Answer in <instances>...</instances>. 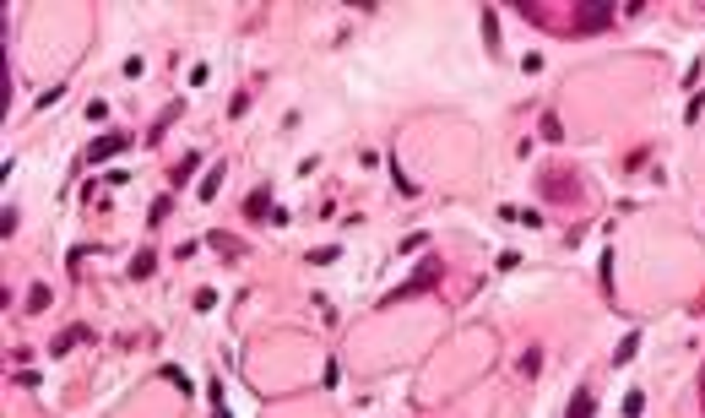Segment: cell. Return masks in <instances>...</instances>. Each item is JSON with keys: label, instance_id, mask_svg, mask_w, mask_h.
Listing matches in <instances>:
<instances>
[{"label": "cell", "instance_id": "1", "mask_svg": "<svg viewBox=\"0 0 705 418\" xmlns=\"http://www.w3.org/2000/svg\"><path fill=\"white\" fill-rule=\"evenodd\" d=\"M434 283H439V255H429V261H423V267H418V272L407 277L402 288H391V293H385V304H402V299H413V293L434 288Z\"/></svg>", "mask_w": 705, "mask_h": 418}, {"label": "cell", "instance_id": "2", "mask_svg": "<svg viewBox=\"0 0 705 418\" xmlns=\"http://www.w3.org/2000/svg\"><path fill=\"white\" fill-rule=\"evenodd\" d=\"M130 147V130H114V136H104V142H93L82 152V163H104V158H114V152H125Z\"/></svg>", "mask_w": 705, "mask_h": 418}, {"label": "cell", "instance_id": "3", "mask_svg": "<svg viewBox=\"0 0 705 418\" xmlns=\"http://www.w3.org/2000/svg\"><path fill=\"white\" fill-rule=\"evenodd\" d=\"M613 22V6H591V11H575V33H602Z\"/></svg>", "mask_w": 705, "mask_h": 418}, {"label": "cell", "instance_id": "4", "mask_svg": "<svg viewBox=\"0 0 705 418\" xmlns=\"http://www.w3.org/2000/svg\"><path fill=\"white\" fill-rule=\"evenodd\" d=\"M271 212H277V207H271V190H255V196L245 201V217H249V223H266Z\"/></svg>", "mask_w": 705, "mask_h": 418}, {"label": "cell", "instance_id": "5", "mask_svg": "<svg viewBox=\"0 0 705 418\" xmlns=\"http://www.w3.org/2000/svg\"><path fill=\"white\" fill-rule=\"evenodd\" d=\"M207 245H212V250H223V261H239V255H245V239H233V234H212Z\"/></svg>", "mask_w": 705, "mask_h": 418}, {"label": "cell", "instance_id": "6", "mask_svg": "<svg viewBox=\"0 0 705 418\" xmlns=\"http://www.w3.org/2000/svg\"><path fill=\"white\" fill-rule=\"evenodd\" d=\"M196 163H201V152H185V158H179V163L168 168V185H185L190 174H196Z\"/></svg>", "mask_w": 705, "mask_h": 418}, {"label": "cell", "instance_id": "7", "mask_svg": "<svg viewBox=\"0 0 705 418\" xmlns=\"http://www.w3.org/2000/svg\"><path fill=\"white\" fill-rule=\"evenodd\" d=\"M76 342H87V326H71V332H60L55 342H49V348H55V353H71Z\"/></svg>", "mask_w": 705, "mask_h": 418}, {"label": "cell", "instance_id": "8", "mask_svg": "<svg viewBox=\"0 0 705 418\" xmlns=\"http://www.w3.org/2000/svg\"><path fill=\"white\" fill-rule=\"evenodd\" d=\"M538 130H542V136H548V142H564V126H559V114H554V109H542Z\"/></svg>", "mask_w": 705, "mask_h": 418}, {"label": "cell", "instance_id": "9", "mask_svg": "<svg viewBox=\"0 0 705 418\" xmlns=\"http://www.w3.org/2000/svg\"><path fill=\"white\" fill-rule=\"evenodd\" d=\"M152 272H158V255H152V250H142L136 261H130V277H136V283H142V277H152Z\"/></svg>", "mask_w": 705, "mask_h": 418}, {"label": "cell", "instance_id": "10", "mask_svg": "<svg viewBox=\"0 0 705 418\" xmlns=\"http://www.w3.org/2000/svg\"><path fill=\"white\" fill-rule=\"evenodd\" d=\"M575 413L591 418V413H597V397H591V391H575V397H570V418H575Z\"/></svg>", "mask_w": 705, "mask_h": 418}, {"label": "cell", "instance_id": "11", "mask_svg": "<svg viewBox=\"0 0 705 418\" xmlns=\"http://www.w3.org/2000/svg\"><path fill=\"white\" fill-rule=\"evenodd\" d=\"M168 212H174V196H158V201H152V212H146V223L158 229V223H168Z\"/></svg>", "mask_w": 705, "mask_h": 418}, {"label": "cell", "instance_id": "12", "mask_svg": "<svg viewBox=\"0 0 705 418\" xmlns=\"http://www.w3.org/2000/svg\"><path fill=\"white\" fill-rule=\"evenodd\" d=\"M505 223H526V229H542V212H521V207H505Z\"/></svg>", "mask_w": 705, "mask_h": 418}, {"label": "cell", "instance_id": "13", "mask_svg": "<svg viewBox=\"0 0 705 418\" xmlns=\"http://www.w3.org/2000/svg\"><path fill=\"white\" fill-rule=\"evenodd\" d=\"M542 190H548V196H581L575 180H542Z\"/></svg>", "mask_w": 705, "mask_h": 418}, {"label": "cell", "instance_id": "14", "mask_svg": "<svg viewBox=\"0 0 705 418\" xmlns=\"http://www.w3.org/2000/svg\"><path fill=\"white\" fill-rule=\"evenodd\" d=\"M635 348H641V337L629 332V337H624V342H619V353H613V364H629V358H635Z\"/></svg>", "mask_w": 705, "mask_h": 418}, {"label": "cell", "instance_id": "15", "mask_svg": "<svg viewBox=\"0 0 705 418\" xmlns=\"http://www.w3.org/2000/svg\"><path fill=\"white\" fill-rule=\"evenodd\" d=\"M217 185H223V168H212L207 180H201V201H212V196H217Z\"/></svg>", "mask_w": 705, "mask_h": 418}, {"label": "cell", "instance_id": "16", "mask_svg": "<svg viewBox=\"0 0 705 418\" xmlns=\"http://www.w3.org/2000/svg\"><path fill=\"white\" fill-rule=\"evenodd\" d=\"M27 310H49V288H43V283L27 293Z\"/></svg>", "mask_w": 705, "mask_h": 418}, {"label": "cell", "instance_id": "17", "mask_svg": "<svg viewBox=\"0 0 705 418\" xmlns=\"http://www.w3.org/2000/svg\"><path fill=\"white\" fill-rule=\"evenodd\" d=\"M336 255H342V250H336V245H326V250H310V261H315V267H331Z\"/></svg>", "mask_w": 705, "mask_h": 418}, {"label": "cell", "instance_id": "18", "mask_svg": "<svg viewBox=\"0 0 705 418\" xmlns=\"http://www.w3.org/2000/svg\"><path fill=\"white\" fill-rule=\"evenodd\" d=\"M423 245H429V234H407V239H402V255H413V250H423Z\"/></svg>", "mask_w": 705, "mask_h": 418}, {"label": "cell", "instance_id": "19", "mask_svg": "<svg viewBox=\"0 0 705 418\" xmlns=\"http://www.w3.org/2000/svg\"><path fill=\"white\" fill-rule=\"evenodd\" d=\"M60 98H65V87L55 82V87H49V93H39V109H49V104H60Z\"/></svg>", "mask_w": 705, "mask_h": 418}, {"label": "cell", "instance_id": "20", "mask_svg": "<svg viewBox=\"0 0 705 418\" xmlns=\"http://www.w3.org/2000/svg\"><path fill=\"white\" fill-rule=\"evenodd\" d=\"M320 380H326V391H331L336 380H342V370H336V358H326V370H320Z\"/></svg>", "mask_w": 705, "mask_h": 418}]
</instances>
